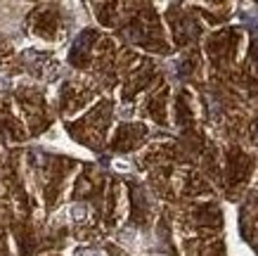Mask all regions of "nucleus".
Listing matches in <instances>:
<instances>
[{"instance_id":"f257e3e1","label":"nucleus","mask_w":258,"mask_h":256,"mask_svg":"<svg viewBox=\"0 0 258 256\" xmlns=\"http://www.w3.org/2000/svg\"><path fill=\"white\" fill-rule=\"evenodd\" d=\"M69 214H71V221H83V218H86V207H79V204H76V207H69Z\"/></svg>"},{"instance_id":"f03ea898","label":"nucleus","mask_w":258,"mask_h":256,"mask_svg":"<svg viewBox=\"0 0 258 256\" xmlns=\"http://www.w3.org/2000/svg\"><path fill=\"white\" fill-rule=\"evenodd\" d=\"M74 256H104V254H102V251H97V249L81 247V249H74Z\"/></svg>"}]
</instances>
